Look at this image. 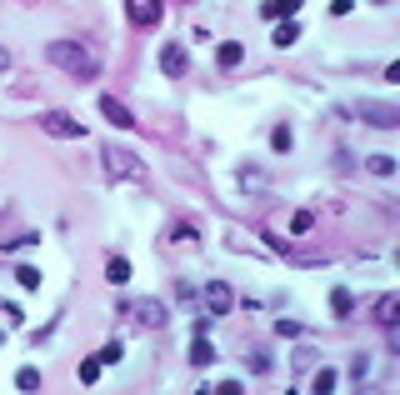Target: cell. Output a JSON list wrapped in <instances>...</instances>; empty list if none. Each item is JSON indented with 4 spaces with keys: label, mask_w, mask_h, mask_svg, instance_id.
Instances as JSON below:
<instances>
[{
    "label": "cell",
    "mask_w": 400,
    "mask_h": 395,
    "mask_svg": "<svg viewBox=\"0 0 400 395\" xmlns=\"http://www.w3.org/2000/svg\"><path fill=\"white\" fill-rule=\"evenodd\" d=\"M200 310L215 315V320L231 315V310H236V291L225 286V280H205V286H200Z\"/></svg>",
    "instance_id": "3"
},
{
    "label": "cell",
    "mask_w": 400,
    "mask_h": 395,
    "mask_svg": "<svg viewBox=\"0 0 400 395\" xmlns=\"http://www.w3.org/2000/svg\"><path fill=\"white\" fill-rule=\"evenodd\" d=\"M275 330H280V335H305V325H301V320H275Z\"/></svg>",
    "instance_id": "28"
},
{
    "label": "cell",
    "mask_w": 400,
    "mask_h": 395,
    "mask_svg": "<svg viewBox=\"0 0 400 395\" xmlns=\"http://www.w3.org/2000/svg\"><path fill=\"white\" fill-rule=\"evenodd\" d=\"M16 390H40V370H35V365L16 370Z\"/></svg>",
    "instance_id": "20"
},
{
    "label": "cell",
    "mask_w": 400,
    "mask_h": 395,
    "mask_svg": "<svg viewBox=\"0 0 400 395\" xmlns=\"http://www.w3.org/2000/svg\"><path fill=\"white\" fill-rule=\"evenodd\" d=\"M170 241H176V245H190V241H195V231H190V225H176V231H170Z\"/></svg>",
    "instance_id": "27"
},
{
    "label": "cell",
    "mask_w": 400,
    "mask_h": 395,
    "mask_svg": "<svg viewBox=\"0 0 400 395\" xmlns=\"http://www.w3.org/2000/svg\"><path fill=\"white\" fill-rule=\"evenodd\" d=\"M310 225H315V210H296L291 215V236H310Z\"/></svg>",
    "instance_id": "19"
},
{
    "label": "cell",
    "mask_w": 400,
    "mask_h": 395,
    "mask_svg": "<svg viewBox=\"0 0 400 395\" xmlns=\"http://www.w3.org/2000/svg\"><path fill=\"white\" fill-rule=\"evenodd\" d=\"M296 40H301V25H296V20H280V25H275V35H270V45H275V50H291Z\"/></svg>",
    "instance_id": "13"
},
{
    "label": "cell",
    "mask_w": 400,
    "mask_h": 395,
    "mask_svg": "<svg viewBox=\"0 0 400 395\" xmlns=\"http://www.w3.org/2000/svg\"><path fill=\"white\" fill-rule=\"evenodd\" d=\"M365 375H370V356H356V360H351V380H356V385H360V380H365Z\"/></svg>",
    "instance_id": "25"
},
{
    "label": "cell",
    "mask_w": 400,
    "mask_h": 395,
    "mask_svg": "<svg viewBox=\"0 0 400 395\" xmlns=\"http://www.w3.org/2000/svg\"><path fill=\"white\" fill-rule=\"evenodd\" d=\"M0 346H6V330H0Z\"/></svg>",
    "instance_id": "32"
},
{
    "label": "cell",
    "mask_w": 400,
    "mask_h": 395,
    "mask_svg": "<svg viewBox=\"0 0 400 395\" xmlns=\"http://www.w3.org/2000/svg\"><path fill=\"white\" fill-rule=\"evenodd\" d=\"M291 145H296L291 126H275V130H270V150H275V155H285V150H291Z\"/></svg>",
    "instance_id": "18"
},
{
    "label": "cell",
    "mask_w": 400,
    "mask_h": 395,
    "mask_svg": "<svg viewBox=\"0 0 400 395\" xmlns=\"http://www.w3.org/2000/svg\"><path fill=\"white\" fill-rule=\"evenodd\" d=\"M95 375H100V360H95V356L80 360V385H95Z\"/></svg>",
    "instance_id": "26"
},
{
    "label": "cell",
    "mask_w": 400,
    "mask_h": 395,
    "mask_svg": "<svg viewBox=\"0 0 400 395\" xmlns=\"http://www.w3.org/2000/svg\"><path fill=\"white\" fill-rule=\"evenodd\" d=\"M370 315H375V325H380V330H385V325H395V315H400V296H395V291H385V296L370 305Z\"/></svg>",
    "instance_id": "11"
},
{
    "label": "cell",
    "mask_w": 400,
    "mask_h": 395,
    "mask_svg": "<svg viewBox=\"0 0 400 395\" xmlns=\"http://www.w3.org/2000/svg\"><path fill=\"white\" fill-rule=\"evenodd\" d=\"M160 16H165V6H160V0H126V20L131 25H160Z\"/></svg>",
    "instance_id": "8"
},
{
    "label": "cell",
    "mask_w": 400,
    "mask_h": 395,
    "mask_svg": "<svg viewBox=\"0 0 400 395\" xmlns=\"http://www.w3.org/2000/svg\"><path fill=\"white\" fill-rule=\"evenodd\" d=\"M265 171H241V190H265Z\"/></svg>",
    "instance_id": "23"
},
{
    "label": "cell",
    "mask_w": 400,
    "mask_h": 395,
    "mask_svg": "<svg viewBox=\"0 0 400 395\" xmlns=\"http://www.w3.org/2000/svg\"><path fill=\"white\" fill-rule=\"evenodd\" d=\"M301 6H305V0H260V16L265 20H296Z\"/></svg>",
    "instance_id": "10"
},
{
    "label": "cell",
    "mask_w": 400,
    "mask_h": 395,
    "mask_svg": "<svg viewBox=\"0 0 400 395\" xmlns=\"http://www.w3.org/2000/svg\"><path fill=\"white\" fill-rule=\"evenodd\" d=\"M375 6H390V0H375Z\"/></svg>",
    "instance_id": "33"
},
{
    "label": "cell",
    "mask_w": 400,
    "mask_h": 395,
    "mask_svg": "<svg viewBox=\"0 0 400 395\" xmlns=\"http://www.w3.org/2000/svg\"><path fill=\"white\" fill-rule=\"evenodd\" d=\"M100 116H105L110 126H121V130H131V126H135V116H131V105H121L116 95H100Z\"/></svg>",
    "instance_id": "9"
},
{
    "label": "cell",
    "mask_w": 400,
    "mask_h": 395,
    "mask_svg": "<svg viewBox=\"0 0 400 395\" xmlns=\"http://www.w3.org/2000/svg\"><path fill=\"white\" fill-rule=\"evenodd\" d=\"M6 66H11V50H6V45H0V71H6Z\"/></svg>",
    "instance_id": "31"
},
{
    "label": "cell",
    "mask_w": 400,
    "mask_h": 395,
    "mask_svg": "<svg viewBox=\"0 0 400 395\" xmlns=\"http://www.w3.org/2000/svg\"><path fill=\"white\" fill-rule=\"evenodd\" d=\"M190 365H200V370L215 365V346L205 341V335H195V341H190Z\"/></svg>",
    "instance_id": "14"
},
{
    "label": "cell",
    "mask_w": 400,
    "mask_h": 395,
    "mask_svg": "<svg viewBox=\"0 0 400 395\" xmlns=\"http://www.w3.org/2000/svg\"><path fill=\"white\" fill-rule=\"evenodd\" d=\"M105 280H110V286H126V280H131V260H126V255H110Z\"/></svg>",
    "instance_id": "15"
},
{
    "label": "cell",
    "mask_w": 400,
    "mask_h": 395,
    "mask_svg": "<svg viewBox=\"0 0 400 395\" xmlns=\"http://www.w3.org/2000/svg\"><path fill=\"white\" fill-rule=\"evenodd\" d=\"M40 130L55 135V140H85V126L71 116V110H45V116H40Z\"/></svg>",
    "instance_id": "4"
},
{
    "label": "cell",
    "mask_w": 400,
    "mask_h": 395,
    "mask_svg": "<svg viewBox=\"0 0 400 395\" xmlns=\"http://www.w3.org/2000/svg\"><path fill=\"white\" fill-rule=\"evenodd\" d=\"M121 356H126V346H121V341H110V346H105V351H100L95 360H100V365H116Z\"/></svg>",
    "instance_id": "24"
},
{
    "label": "cell",
    "mask_w": 400,
    "mask_h": 395,
    "mask_svg": "<svg viewBox=\"0 0 400 395\" xmlns=\"http://www.w3.org/2000/svg\"><path fill=\"white\" fill-rule=\"evenodd\" d=\"M121 315H131V320L145 325V330H160V325L170 320V310H165L160 300H121Z\"/></svg>",
    "instance_id": "5"
},
{
    "label": "cell",
    "mask_w": 400,
    "mask_h": 395,
    "mask_svg": "<svg viewBox=\"0 0 400 395\" xmlns=\"http://www.w3.org/2000/svg\"><path fill=\"white\" fill-rule=\"evenodd\" d=\"M330 310H335V315H340V320H346V315H351V310H356V296H351V291H346V286H335V291H330Z\"/></svg>",
    "instance_id": "16"
},
{
    "label": "cell",
    "mask_w": 400,
    "mask_h": 395,
    "mask_svg": "<svg viewBox=\"0 0 400 395\" xmlns=\"http://www.w3.org/2000/svg\"><path fill=\"white\" fill-rule=\"evenodd\" d=\"M356 11V0H330V16H351Z\"/></svg>",
    "instance_id": "29"
},
{
    "label": "cell",
    "mask_w": 400,
    "mask_h": 395,
    "mask_svg": "<svg viewBox=\"0 0 400 395\" xmlns=\"http://www.w3.org/2000/svg\"><path fill=\"white\" fill-rule=\"evenodd\" d=\"M370 176H395V155H370Z\"/></svg>",
    "instance_id": "21"
},
{
    "label": "cell",
    "mask_w": 400,
    "mask_h": 395,
    "mask_svg": "<svg viewBox=\"0 0 400 395\" xmlns=\"http://www.w3.org/2000/svg\"><path fill=\"white\" fill-rule=\"evenodd\" d=\"M356 116H360L365 126H375V130H395V126H400V110H395L390 100H360Z\"/></svg>",
    "instance_id": "6"
},
{
    "label": "cell",
    "mask_w": 400,
    "mask_h": 395,
    "mask_svg": "<svg viewBox=\"0 0 400 395\" xmlns=\"http://www.w3.org/2000/svg\"><path fill=\"white\" fill-rule=\"evenodd\" d=\"M241 61H246V45H241V40H220V45H215V66H220V71H236Z\"/></svg>",
    "instance_id": "12"
},
{
    "label": "cell",
    "mask_w": 400,
    "mask_h": 395,
    "mask_svg": "<svg viewBox=\"0 0 400 395\" xmlns=\"http://www.w3.org/2000/svg\"><path fill=\"white\" fill-rule=\"evenodd\" d=\"M250 370H255V375H265V370H270V356H260V351H255V356H250Z\"/></svg>",
    "instance_id": "30"
},
{
    "label": "cell",
    "mask_w": 400,
    "mask_h": 395,
    "mask_svg": "<svg viewBox=\"0 0 400 395\" xmlns=\"http://www.w3.org/2000/svg\"><path fill=\"white\" fill-rule=\"evenodd\" d=\"M45 61L55 71H66L71 80H95L100 75V55L85 45V40H50L45 45Z\"/></svg>",
    "instance_id": "1"
},
{
    "label": "cell",
    "mask_w": 400,
    "mask_h": 395,
    "mask_svg": "<svg viewBox=\"0 0 400 395\" xmlns=\"http://www.w3.org/2000/svg\"><path fill=\"white\" fill-rule=\"evenodd\" d=\"M160 71H165L170 80H181V75L190 71V55H186L181 40H165V45H160Z\"/></svg>",
    "instance_id": "7"
},
{
    "label": "cell",
    "mask_w": 400,
    "mask_h": 395,
    "mask_svg": "<svg viewBox=\"0 0 400 395\" xmlns=\"http://www.w3.org/2000/svg\"><path fill=\"white\" fill-rule=\"evenodd\" d=\"M105 176L110 181H126V186H145V165L135 150H121V145H105Z\"/></svg>",
    "instance_id": "2"
},
{
    "label": "cell",
    "mask_w": 400,
    "mask_h": 395,
    "mask_svg": "<svg viewBox=\"0 0 400 395\" xmlns=\"http://www.w3.org/2000/svg\"><path fill=\"white\" fill-rule=\"evenodd\" d=\"M16 280H20V291H40V270H35V265H20Z\"/></svg>",
    "instance_id": "22"
},
{
    "label": "cell",
    "mask_w": 400,
    "mask_h": 395,
    "mask_svg": "<svg viewBox=\"0 0 400 395\" xmlns=\"http://www.w3.org/2000/svg\"><path fill=\"white\" fill-rule=\"evenodd\" d=\"M335 385H340V375H335V370H325V365H320V370L310 375V390H315V395H330Z\"/></svg>",
    "instance_id": "17"
}]
</instances>
